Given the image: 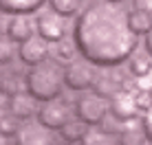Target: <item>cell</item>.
<instances>
[{"label":"cell","instance_id":"7c38bea8","mask_svg":"<svg viewBox=\"0 0 152 145\" xmlns=\"http://www.w3.org/2000/svg\"><path fill=\"white\" fill-rule=\"evenodd\" d=\"M44 4V0H0V11L2 13H35Z\"/></svg>","mask_w":152,"mask_h":145},{"label":"cell","instance_id":"3957f363","mask_svg":"<svg viewBox=\"0 0 152 145\" xmlns=\"http://www.w3.org/2000/svg\"><path fill=\"white\" fill-rule=\"evenodd\" d=\"M97 79V70H95V64L88 62L86 57L82 59H71L69 66L64 68V81L71 90H77V92H84L88 88H93Z\"/></svg>","mask_w":152,"mask_h":145},{"label":"cell","instance_id":"52a82bcc","mask_svg":"<svg viewBox=\"0 0 152 145\" xmlns=\"http://www.w3.org/2000/svg\"><path fill=\"white\" fill-rule=\"evenodd\" d=\"M110 112L119 123H128V121H132V119H137L139 106H137V101H134V95L130 90H126V88H121L110 101Z\"/></svg>","mask_w":152,"mask_h":145},{"label":"cell","instance_id":"6da1fadb","mask_svg":"<svg viewBox=\"0 0 152 145\" xmlns=\"http://www.w3.org/2000/svg\"><path fill=\"white\" fill-rule=\"evenodd\" d=\"M73 40L82 57L95 66H119L137 51L139 35L130 29L119 2L93 0L77 13Z\"/></svg>","mask_w":152,"mask_h":145},{"label":"cell","instance_id":"7a4b0ae2","mask_svg":"<svg viewBox=\"0 0 152 145\" xmlns=\"http://www.w3.org/2000/svg\"><path fill=\"white\" fill-rule=\"evenodd\" d=\"M64 68L57 62L44 59L35 66H29L27 75H24V90L33 95L38 101H49L60 97L62 88H64Z\"/></svg>","mask_w":152,"mask_h":145},{"label":"cell","instance_id":"44dd1931","mask_svg":"<svg viewBox=\"0 0 152 145\" xmlns=\"http://www.w3.org/2000/svg\"><path fill=\"white\" fill-rule=\"evenodd\" d=\"M75 51H77L75 40H73V42H69V40H60V44H57V57L71 62L73 57H75Z\"/></svg>","mask_w":152,"mask_h":145},{"label":"cell","instance_id":"484cf974","mask_svg":"<svg viewBox=\"0 0 152 145\" xmlns=\"http://www.w3.org/2000/svg\"><path fill=\"white\" fill-rule=\"evenodd\" d=\"M0 81H2V64H0Z\"/></svg>","mask_w":152,"mask_h":145},{"label":"cell","instance_id":"9c48e42d","mask_svg":"<svg viewBox=\"0 0 152 145\" xmlns=\"http://www.w3.org/2000/svg\"><path fill=\"white\" fill-rule=\"evenodd\" d=\"M35 97L29 92H18V95L9 97V112L20 119V121H27V119L38 115V108H35Z\"/></svg>","mask_w":152,"mask_h":145},{"label":"cell","instance_id":"d6986e66","mask_svg":"<svg viewBox=\"0 0 152 145\" xmlns=\"http://www.w3.org/2000/svg\"><path fill=\"white\" fill-rule=\"evenodd\" d=\"M15 44L18 42H13L9 35H0V64H9V62H13V57H15Z\"/></svg>","mask_w":152,"mask_h":145},{"label":"cell","instance_id":"d4e9b609","mask_svg":"<svg viewBox=\"0 0 152 145\" xmlns=\"http://www.w3.org/2000/svg\"><path fill=\"white\" fill-rule=\"evenodd\" d=\"M145 51H148V53L152 55V29L148 31V33H145Z\"/></svg>","mask_w":152,"mask_h":145},{"label":"cell","instance_id":"7402d4cb","mask_svg":"<svg viewBox=\"0 0 152 145\" xmlns=\"http://www.w3.org/2000/svg\"><path fill=\"white\" fill-rule=\"evenodd\" d=\"M108 134H110V132H104V130H88L84 143H117L119 141V138L108 136Z\"/></svg>","mask_w":152,"mask_h":145},{"label":"cell","instance_id":"ba28073f","mask_svg":"<svg viewBox=\"0 0 152 145\" xmlns=\"http://www.w3.org/2000/svg\"><path fill=\"white\" fill-rule=\"evenodd\" d=\"M18 57L24 62L27 66H35L40 62L49 59V46H46V40L42 35H31L29 40L20 42V49H18Z\"/></svg>","mask_w":152,"mask_h":145},{"label":"cell","instance_id":"9a60e30c","mask_svg":"<svg viewBox=\"0 0 152 145\" xmlns=\"http://www.w3.org/2000/svg\"><path fill=\"white\" fill-rule=\"evenodd\" d=\"M130 72H132L137 79L141 77H148L152 72V55L150 53H137L130 55Z\"/></svg>","mask_w":152,"mask_h":145},{"label":"cell","instance_id":"5b68a950","mask_svg":"<svg viewBox=\"0 0 152 145\" xmlns=\"http://www.w3.org/2000/svg\"><path fill=\"white\" fill-rule=\"evenodd\" d=\"M106 103L104 97H99L97 92H84L75 103V115L88 125H99L106 119Z\"/></svg>","mask_w":152,"mask_h":145},{"label":"cell","instance_id":"ffe728a7","mask_svg":"<svg viewBox=\"0 0 152 145\" xmlns=\"http://www.w3.org/2000/svg\"><path fill=\"white\" fill-rule=\"evenodd\" d=\"M0 92H2L4 97H13V95H18V92H22V86H20V81L15 79V77H2V81H0Z\"/></svg>","mask_w":152,"mask_h":145},{"label":"cell","instance_id":"603a6c76","mask_svg":"<svg viewBox=\"0 0 152 145\" xmlns=\"http://www.w3.org/2000/svg\"><path fill=\"white\" fill-rule=\"evenodd\" d=\"M134 95V101H137L139 110H150L152 108V90H145V88H137V90L132 92Z\"/></svg>","mask_w":152,"mask_h":145},{"label":"cell","instance_id":"8992f818","mask_svg":"<svg viewBox=\"0 0 152 145\" xmlns=\"http://www.w3.org/2000/svg\"><path fill=\"white\" fill-rule=\"evenodd\" d=\"M35 29H38V35L46 40V42H60L66 35V24H64V15H60L57 11H44L38 15L35 20Z\"/></svg>","mask_w":152,"mask_h":145},{"label":"cell","instance_id":"30bf717a","mask_svg":"<svg viewBox=\"0 0 152 145\" xmlns=\"http://www.w3.org/2000/svg\"><path fill=\"white\" fill-rule=\"evenodd\" d=\"M33 27L35 24L29 20V13H13L7 22V35L13 42H24L33 35Z\"/></svg>","mask_w":152,"mask_h":145},{"label":"cell","instance_id":"cb8c5ba5","mask_svg":"<svg viewBox=\"0 0 152 145\" xmlns=\"http://www.w3.org/2000/svg\"><path fill=\"white\" fill-rule=\"evenodd\" d=\"M143 134H145V138L152 143V108L145 110V115H143Z\"/></svg>","mask_w":152,"mask_h":145},{"label":"cell","instance_id":"4316f807","mask_svg":"<svg viewBox=\"0 0 152 145\" xmlns=\"http://www.w3.org/2000/svg\"><path fill=\"white\" fill-rule=\"evenodd\" d=\"M108 2H124V0H108Z\"/></svg>","mask_w":152,"mask_h":145},{"label":"cell","instance_id":"83f0119b","mask_svg":"<svg viewBox=\"0 0 152 145\" xmlns=\"http://www.w3.org/2000/svg\"><path fill=\"white\" fill-rule=\"evenodd\" d=\"M0 13H2V11H0Z\"/></svg>","mask_w":152,"mask_h":145},{"label":"cell","instance_id":"277c9868","mask_svg":"<svg viewBox=\"0 0 152 145\" xmlns=\"http://www.w3.org/2000/svg\"><path fill=\"white\" fill-rule=\"evenodd\" d=\"M35 117H38V123H42L46 130H60L71 121V106L55 97V99L42 101Z\"/></svg>","mask_w":152,"mask_h":145},{"label":"cell","instance_id":"e0dca14e","mask_svg":"<svg viewBox=\"0 0 152 145\" xmlns=\"http://www.w3.org/2000/svg\"><path fill=\"white\" fill-rule=\"evenodd\" d=\"M18 121L20 119H15L11 112L0 115V138H18V134H20Z\"/></svg>","mask_w":152,"mask_h":145},{"label":"cell","instance_id":"2e32d148","mask_svg":"<svg viewBox=\"0 0 152 145\" xmlns=\"http://www.w3.org/2000/svg\"><path fill=\"white\" fill-rule=\"evenodd\" d=\"M51 9L64 18H71L82 11V0H51Z\"/></svg>","mask_w":152,"mask_h":145},{"label":"cell","instance_id":"5bb4252c","mask_svg":"<svg viewBox=\"0 0 152 145\" xmlns=\"http://www.w3.org/2000/svg\"><path fill=\"white\" fill-rule=\"evenodd\" d=\"M60 134H62V138H64L66 143H80L88 134V123H84L82 119L69 121L64 128H60Z\"/></svg>","mask_w":152,"mask_h":145},{"label":"cell","instance_id":"4fadbf2b","mask_svg":"<svg viewBox=\"0 0 152 145\" xmlns=\"http://www.w3.org/2000/svg\"><path fill=\"white\" fill-rule=\"evenodd\" d=\"M128 24H130V29H132L137 35H145L152 29V13L148 11V9L134 7L132 11L128 13Z\"/></svg>","mask_w":152,"mask_h":145},{"label":"cell","instance_id":"8fae6325","mask_svg":"<svg viewBox=\"0 0 152 145\" xmlns=\"http://www.w3.org/2000/svg\"><path fill=\"white\" fill-rule=\"evenodd\" d=\"M124 88V81H121V77H115V75H97V79H95V84H93V92H97L99 97H113L117 95L119 90Z\"/></svg>","mask_w":152,"mask_h":145},{"label":"cell","instance_id":"ac0fdd59","mask_svg":"<svg viewBox=\"0 0 152 145\" xmlns=\"http://www.w3.org/2000/svg\"><path fill=\"white\" fill-rule=\"evenodd\" d=\"M42 128H44L42 123H38V125H27L24 130H20L15 141H20V143H46L49 136H38V132L42 130Z\"/></svg>","mask_w":152,"mask_h":145}]
</instances>
